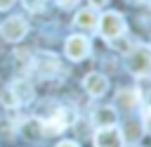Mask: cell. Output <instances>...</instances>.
Returning a JSON list of instances; mask_svg holds the SVG:
<instances>
[{
    "label": "cell",
    "instance_id": "cell-3",
    "mask_svg": "<svg viewBox=\"0 0 151 147\" xmlns=\"http://www.w3.org/2000/svg\"><path fill=\"white\" fill-rule=\"evenodd\" d=\"M127 71L132 76H137V78L151 76V47L139 45V47L130 50V55H127Z\"/></svg>",
    "mask_w": 151,
    "mask_h": 147
},
{
    "label": "cell",
    "instance_id": "cell-19",
    "mask_svg": "<svg viewBox=\"0 0 151 147\" xmlns=\"http://www.w3.org/2000/svg\"><path fill=\"white\" fill-rule=\"evenodd\" d=\"M106 5H109V0H90V7H94V9L106 7Z\"/></svg>",
    "mask_w": 151,
    "mask_h": 147
},
{
    "label": "cell",
    "instance_id": "cell-7",
    "mask_svg": "<svg viewBox=\"0 0 151 147\" xmlns=\"http://www.w3.org/2000/svg\"><path fill=\"white\" fill-rule=\"evenodd\" d=\"M125 140L118 126H101L94 133V147H123Z\"/></svg>",
    "mask_w": 151,
    "mask_h": 147
},
{
    "label": "cell",
    "instance_id": "cell-2",
    "mask_svg": "<svg viewBox=\"0 0 151 147\" xmlns=\"http://www.w3.org/2000/svg\"><path fill=\"white\" fill-rule=\"evenodd\" d=\"M42 121V130H45V135H57V133H64L73 121H76V114H73V109H68V107H57V109H52L45 119H40Z\"/></svg>",
    "mask_w": 151,
    "mask_h": 147
},
{
    "label": "cell",
    "instance_id": "cell-1",
    "mask_svg": "<svg viewBox=\"0 0 151 147\" xmlns=\"http://www.w3.org/2000/svg\"><path fill=\"white\" fill-rule=\"evenodd\" d=\"M97 31L104 40L113 43L118 40L123 33H125V19L120 12H104L99 19H97Z\"/></svg>",
    "mask_w": 151,
    "mask_h": 147
},
{
    "label": "cell",
    "instance_id": "cell-14",
    "mask_svg": "<svg viewBox=\"0 0 151 147\" xmlns=\"http://www.w3.org/2000/svg\"><path fill=\"white\" fill-rule=\"evenodd\" d=\"M123 140H130V142H137L139 135H142V126H134V123H125V128L120 130Z\"/></svg>",
    "mask_w": 151,
    "mask_h": 147
},
{
    "label": "cell",
    "instance_id": "cell-13",
    "mask_svg": "<svg viewBox=\"0 0 151 147\" xmlns=\"http://www.w3.org/2000/svg\"><path fill=\"white\" fill-rule=\"evenodd\" d=\"M97 9L94 7H83V9H78L76 12V19H73V24L76 26H80V28H94L97 26Z\"/></svg>",
    "mask_w": 151,
    "mask_h": 147
},
{
    "label": "cell",
    "instance_id": "cell-8",
    "mask_svg": "<svg viewBox=\"0 0 151 147\" xmlns=\"http://www.w3.org/2000/svg\"><path fill=\"white\" fill-rule=\"evenodd\" d=\"M83 88L87 90L90 97H104L109 92V78L104 74H99V71H92V74H87L83 78Z\"/></svg>",
    "mask_w": 151,
    "mask_h": 147
},
{
    "label": "cell",
    "instance_id": "cell-16",
    "mask_svg": "<svg viewBox=\"0 0 151 147\" xmlns=\"http://www.w3.org/2000/svg\"><path fill=\"white\" fill-rule=\"evenodd\" d=\"M142 130L151 135V107L144 109V116H142Z\"/></svg>",
    "mask_w": 151,
    "mask_h": 147
},
{
    "label": "cell",
    "instance_id": "cell-15",
    "mask_svg": "<svg viewBox=\"0 0 151 147\" xmlns=\"http://www.w3.org/2000/svg\"><path fill=\"white\" fill-rule=\"evenodd\" d=\"M21 2H24V7L28 12H40L45 7V0H21Z\"/></svg>",
    "mask_w": 151,
    "mask_h": 147
},
{
    "label": "cell",
    "instance_id": "cell-23",
    "mask_svg": "<svg viewBox=\"0 0 151 147\" xmlns=\"http://www.w3.org/2000/svg\"><path fill=\"white\" fill-rule=\"evenodd\" d=\"M134 2H144V0H134Z\"/></svg>",
    "mask_w": 151,
    "mask_h": 147
},
{
    "label": "cell",
    "instance_id": "cell-10",
    "mask_svg": "<svg viewBox=\"0 0 151 147\" xmlns=\"http://www.w3.org/2000/svg\"><path fill=\"white\" fill-rule=\"evenodd\" d=\"M19 135L21 138H26V140H40L42 135H45V130H42V121L40 119H24L21 123H19Z\"/></svg>",
    "mask_w": 151,
    "mask_h": 147
},
{
    "label": "cell",
    "instance_id": "cell-4",
    "mask_svg": "<svg viewBox=\"0 0 151 147\" xmlns=\"http://www.w3.org/2000/svg\"><path fill=\"white\" fill-rule=\"evenodd\" d=\"M31 71L38 78H52L59 71V57L52 52H38L31 62Z\"/></svg>",
    "mask_w": 151,
    "mask_h": 147
},
{
    "label": "cell",
    "instance_id": "cell-12",
    "mask_svg": "<svg viewBox=\"0 0 151 147\" xmlns=\"http://www.w3.org/2000/svg\"><path fill=\"white\" fill-rule=\"evenodd\" d=\"M92 121L101 128V126H116L118 121V111L113 107H97L94 114H92Z\"/></svg>",
    "mask_w": 151,
    "mask_h": 147
},
{
    "label": "cell",
    "instance_id": "cell-21",
    "mask_svg": "<svg viewBox=\"0 0 151 147\" xmlns=\"http://www.w3.org/2000/svg\"><path fill=\"white\" fill-rule=\"evenodd\" d=\"M14 5V0H0V9H9Z\"/></svg>",
    "mask_w": 151,
    "mask_h": 147
},
{
    "label": "cell",
    "instance_id": "cell-20",
    "mask_svg": "<svg viewBox=\"0 0 151 147\" xmlns=\"http://www.w3.org/2000/svg\"><path fill=\"white\" fill-rule=\"evenodd\" d=\"M57 147H80V145H78V142H73V140H61Z\"/></svg>",
    "mask_w": 151,
    "mask_h": 147
},
{
    "label": "cell",
    "instance_id": "cell-6",
    "mask_svg": "<svg viewBox=\"0 0 151 147\" xmlns=\"http://www.w3.org/2000/svg\"><path fill=\"white\" fill-rule=\"evenodd\" d=\"M64 50H66V57H68V59L80 62V59H85V57L90 55V50H92V47H90V38H87V36H80V33H73V36L66 38Z\"/></svg>",
    "mask_w": 151,
    "mask_h": 147
},
{
    "label": "cell",
    "instance_id": "cell-5",
    "mask_svg": "<svg viewBox=\"0 0 151 147\" xmlns=\"http://www.w3.org/2000/svg\"><path fill=\"white\" fill-rule=\"evenodd\" d=\"M0 33H2V38L7 40V43H19L26 33H28V24H26V19L24 17H9V19H5L2 24H0Z\"/></svg>",
    "mask_w": 151,
    "mask_h": 147
},
{
    "label": "cell",
    "instance_id": "cell-9",
    "mask_svg": "<svg viewBox=\"0 0 151 147\" xmlns=\"http://www.w3.org/2000/svg\"><path fill=\"white\" fill-rule=\"evenodd\" d=\"M7 88H9V92H12L14 102H17V107L28 104V102L33 100V85H31L28 81H14V83H9Z\"/></svg>",
    "mask_w": 151,
    "mask_h": 147
},
{
    "label": "cell",
    "instance_id": "cell-22",
    "mask_svg": "<svg viewBox=\"0 0 151 147\" xmlns=\"http://www.w3.org/2000/svg\"><path fill=\"white\" fill-rule=\"evenodd\" d=\"M123 147H125V145H123ZM127 147H139V145H137V142H130V145H127Z\"/></svg>",
    "mask_w": 151,
    "mask_h": 147
},
{
    "label": "cell",
    "instance_id": "cell-11",
    "mask_svg": "<svg viewBox=\"0 0 151 147\" xmlns=\"http://www.w3.org/2000/svg\"><path fill=\"white\" fill-rule=\"evenodd\" d=\"M116 102H118V107H120L123 111H132V109H137V107H139V92H137V90H132V88L118 90Z\"/></svg>",
    "mask_w": 151,
    "mask_h": 147
},
{
    "label": "cell",
    "instance_id": "cell-18",
    "mask_svg": "<svg viewBox=\"0 0 151 147\" xmlns=\"http://www.w3.org/2000/svg\"><path fill=\"white\" fill-rule=\"evenodd\" d=\"M78 2H80V0H57V5H59L61 9H73Z\"/></svg>",
    "mask_w": 151,
    "mask_h": 147
},
{
    "label": "cell",
    "instance_id": "cell-17",
    "mask_svg": "<svg viewBox=\"0 0 151 147\" xmlns=\"http://www.w3.org/2000/svg\"><path fill=\"white\" fill-rule=\"evenodd\" d=\"M14 128L9 126V121H0V138H12Z\"/></svg>",
    "mask_w": 151,
    "mask_h": 147
}]
</instances>
